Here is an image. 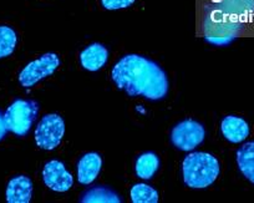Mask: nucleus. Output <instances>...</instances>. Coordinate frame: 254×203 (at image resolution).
Returning a JSON list of instances; mask_svg holds the SVG:
<instances>
[{
	"mask_svg": "<svg viewBox=\"0 0 254 203\" xmlns=\"http://www.w3.org/2000/svg\"><path fill=\"white\" fill-rule=\"evenodd\" d=\"M112 80L130 96L157 101L168 92V79L160 65L141 55H126L114 66Z\"/></svg>",
	"mask_w": 254,
	"mask_h": 203,
	"instance_id": "nucleus-1",
	"label": "nucleus"
},
{
	"mask_svg": "<svg viewBox=\"0 0 254 203\" xmlns=\"http://www.w3.org/2000/svg\"><path fill=\"white\" fill-rule=\"evenodd\" d=\"M183 181L190 188H206L219 176V162L207 152H192L182 165Z\"/></svg>",
	"mask_w": 254,
	"mask_h": 203,
	"instance_id": "nucleus-2",
	"label": "nucleus"
},
{
	"mask_svg": "<svg viewBox=\"0 0 254 203\" xmlns=\"http://www.w3.org/2000/svg\"><path fill=\"white\" fill-rule=\"evenodd\" d=\"M38 114V102L33 100H15L4 114L6 129L16 136L23 137L30 131Z\"/></svg>",
	"mask_w": 254,
	"mask_h": 203,
	"instance_id": "nucleus-3",
	"label": "nucleus"
},
{
	"mask_svg": "<svg viewBox=\"0 0 254 203\" xmlns=\"http://www.w3.org/2000/svg\"><path fill=\"white\" fill-rule=\"evenodd\" d=\"M65 134V122L59 115H45L35 129V142L38 147L51 151L60 145Z\"/></svg>",
	"mask_w": 254,
	"mask_h": 203,
	"instance_id": "nucleus-4",
	"label": "nucleus"
},
{
	"mask_svg": "<svg viewBox=\"0 0 254 203\" xmlns=\"http://www.w3.org/2000/svg\"><path fill=\"white\" fill-rule=\"evenodd\" d=\"M60 66V59L56 54L48 53L31 61L19 74V82L24 87H31L45 77L50 76Z\"/></svg>",
	"mask_w": 254,
	"mask_h": 203,
	"instance_id": "nucleus-5",
	"label": "nucleus"
},
{
	"mask_svg": "<svg viewBox=\"0 0 254 203\" xmlns=\"http://www.w3.org/2000/svg\"><path fill=\"white\" fill-rule=\"evenodd\" d=\"M206 136L204 127L194 120H185L173 127L171 141L181 151H192L201 145Z\"/></svg>",
	"mask_w": 254,
	"mask_h": 203,
	"instance_id": "nucleus-6",
	"label": "nucleus"
},
{
	"mask_svg": "<svg viewBox=\"0 0 254 203\" xmlns=\"http://www.w3.org/2000/svg\"><path fill=\"white\" fill-rule=\"evenodd\" d=\"M43 178L45 185L56 192H66L72 187L74 178L60 161H50L43 170Z\"/></svg>",
	"mask_w": 254,
	"mask_h": 203,
	"instance_id": "nucleus-7",
	"label": "nucleus"
},
{
	"mask_svg": "<svg viewBox=\"0 0 254 203\" xmlns=\"http://www.w3.org/2000/svg\"><path fill=\"white\" fill-rule=\"evenodd\" d=\"M33 196V182L26 176H15L6 186V202L8 203H29Z\"/></svg>",
	"mask_w": 254,
	"mask_h": 203,
	"instance_id": "nucleus-8",
	"label": "nucleus"
},
{
	"mask_svg": "<svg viewBox=\"0 0 254 203\" xmlns=\"http://www.w3.org/2000/svg\"><path fill=\"white\" fill-rule=\"evenodd\" d=\"M102 161L97 153H86L77 163V180L81 185H90L96 180L101 171Z\"/></svg>",
	"mask_w": 254,
	"mask_h": 203,
	"instance_id": "nucleus-9",
	"label": "nucleus"
},
{
	"mask_svg": "<svg viewBox=\"0 0 254 203\" xmlns=\"http://www.w3.org/2000/svg\"><path fill=\"white\" fill-rule=\"evenodd\" d=\"M109 51L104 45L99 43L91 44L80 54V61L84 69L87 71H97L106 64Z\"/></svg>",
	"mask_w": 254,
	"mask_h": 203,
	"instance_id": "nucleus-10",
	"label": "nucleus"
},
{
	"mask_svg": "<svg viewBox=\"0 0 254 203\" xmlns=\"http://www.w3.org/2000/svg\"><path fill=\"white\" fill-rule=\"evenodd\" d=\"M221 130L224 137L232 143L243 142L249 136V126L247 121L237 116L224 117Z\"/></svg>",
	"mask_w": 254,
	"mask_h": 203,
	"instance_id": "nucleus-11",
	"label": "nucleus"
},
{
	"mask_svg": "<svg viewBox=\"0 0 254 203\" xmlns=\"http://www.w3.org/2000/svg\"><path fill=\"white\" fill-rule=\"evenodd\" d=\"M237 163L244 177L254 185V141L244 143L237 151Z\"/></svg>",
	"mask_w": 254,
	"mask_h": 203,
	"instance_id": "nucleus-12",
	"label": "nucleus"
},
{
	"mask_svg": "<svg viewBox=\"0 0 254 203\" xmlns=\"http://www.w3.org/2000/svg\"><path fill=\"white\" fill-rule=\"evenodd\" d=\"M82 203H121L122 200L116 192L107 187H94L86 191L80 198Z\"/></svg>",
	"mask_w": 254,
	"mask_h": 203,
	"instance_id": "nucleus-13",
	"label": "nucleus"
},
{
	"mask_svg": "<svg viewBox=\"0 0 254 203\" xmlns=\"http://www.w3.org/2000/svg\"><path fill=\"white\" fill-rule=\"evenodd\" d=\"M160 167V160L153 152H146L137 158L136 175L142 180H151Z\"/></svg>",
	"mask_w": 254,
	"mask_h": 203,
	"instance_id": "nucleus-14",
	"label": "nucleus"
},
{
	"mask_svg": "<svg viewBox=\"0 0 254 203\" xmlns=\"http://www.w3.org/2000/svg\"><path fill=\"white\" fill-rule=\"evenodd\" d=\"M18 43L15 31L5 25H0V59L8 58L14 53Z\"/></svg>",
	"mask_w": 254,
	"mask_h": 203,
	"instance_id": "nucleus-15",
	"label": "nucleus"
},
{
	"mask_svg": "<svg viewBox=\"0 0 254 203\" xmlns=\"http://www.w3.org/2000/svg\"><path fill=\"white\" fill-rule=\"evenodd\" d=\"M131 201L133 203H157L158 193L151 186L137 183L131 188Z\"/></svg>",
	"mask_w": 254,
	"mask_h": 203,
	"instance_id": "nucleus-16",
	"label": "nucleus"
},
{
	"mask_svg": "<svg viewBox=\"0 0 254 203\" xmlns=\"http://www.w3.org/2000/svg\"><path fill=\"white\" fill-rule=\"evenodd\" d=\"M135 3V0H101V4L107 10L126 9Z\"/></svg>",
	"mask_w": 254,
	"mask_h": 203,
	"instance_id": "nucleus-17",
	"label": "nucleus"
},
{
	"mask_svg": "<svg viewBox=\"0 0 254 203\" xmlns=\"http://www.w3.org/2000/svg\"><path fill=\"white\" fill-rule=\"evenodd\" d=\"M8 131L6 129V125H5V119H4V114L0 111V141L3 140L5 137V134Z\"/></svg>",
	"mask_w": 254,
	"mask_h": 203,
	"instance_id": "nucleus-18",
	"label": "nucleus"
}]
</instances>
